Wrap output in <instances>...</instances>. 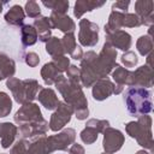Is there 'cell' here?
Masks as SVG:
<instances>
[{
	"label": "cell",
	"instance_id": "b9f144b4",
	"mask_svg": "<svg viewBox=\"0 0 154 154\" xmlns=\"http://www.w3.org/2000/svg\"><path fill=\"white\" fill-rule=\"evenodd\" d=\"M82 57H83V51H82V48L79 46H77V48L75 49V52L71 54V58L75 59V60H81Z\"/></svg>",
	"mask_w": 154,
	"mask_h": 154
},
{
	"label": "cell",
	"instance_id": "484cf974",
	"mask_svg": "<svg viewBox=\"0 0 154 154\" xmlns=\"http://www.w3.org/2000/svg\"><path fill=\"white\" fill-rule=\"evenodd\" d=\"M16 72V63L6 54L0 53V81L13 77Z\"/></svg>",
	"mask_w": 154,
	"mask_h": 154
},
{
	"label": "cell",
	"instance_id": "f1b7e54d",
	"mask_svg": "<svg viewBox=\"0 0 154 154\" xmlns=\"http://www.w3.org/2000/svg\"><path fill=\"white\" fill-rule=\"evenodd\" d=\"M46 52L53 57H59V55H64L65 51L61 43V40L55 37V36H51V38L46 42Z\"/></svg>",
	"mask_w": 154,
	"mask_h": 154
},
{
	"label": "cell",
	"instance_id": "d4e9b609",
	"mask_svg": "<svg viewBox=\"0 0 154 154\" xmlns=\"http://www.w3.org/2000/svg\"><path fill=\"white\" fill-rule=\"evenodd\" d=\"M60 75H63V73L58 70V67L53 64V61L46 63V64L42 66V69H41V77H42L43 82H45L47 85L54 84L55 81L58 79V77H59Z\"/></svg>",
	"mask_w": 154,
	"mask_h": 154
},
{
	"label": "cell",
	"instance_id": "277c9868",
	"mask_svg": "<svg viewBox=\"0 0 154 154\" xmlns=\"http://www.w3.org/2000/svg\"><path fill=\"white\" fill-rule=\"evenodd\" d=\"M125 131L131 138H135L140 146H142L144 149H148L149 152L153 153L154 142H153V134H152V118L148 114L138 117L136 122L126 123Z\"/></svg>",
	"mask_w": 154,
	"mask_h": 154
},
{
	"label": "cell",
	"instance_id": "ffe728a7",
	"mask_svg": "<svg viewBox=\"0 0 154 154\" xmlns=\"http://www.w3.org/2000/svg\"><path fill=\"white\" fill-rule=\"evenodd\" d=\"M18 128L10 123H0V140H1V147L2 148H10V146L14 142V138L17 136Z\"/></svg>",
	"mask_w": 154,
	"mask_h": 154
},
{
	"label": "cell",
	"instance_id": "9a60e30c",
	"mask_svg": "<svg viewBox=\"0 0 154 154\" xmlns=\"http://www.w3.org/2000/svg\"><path fill=\"white\" fill-rule=\"evenodd\" d=\"M113 48H118L120 51L128 52L132 43V37L129 32L124 30H116L109 34H106V41Z\"/></svg>",
	"mask_w": 154,
	"mask_h": 154
},
{
	"label": "cell",
	"instance_id": "5b68a950",
	"mask_svg": "<svg viewBox=\"0 0 154 154\" xmlns=\"http://www.w3.org/2000/svg\"><path fill=\"white\" fill-rule=\"evenodd\" d=\"M6 87L11 90L14 101L20 105L32 102V100L37 96L40 89L42 88L36 79H18L16 77L7 78Z\"/></svg>",
	"mask_w": 154,
	"mask_h": 154
},
{
	"label": "cell",
	"instance_id": "f6af8a7d",
	"mask_svg": "<svg viewBox=\"0 0 154 154\" xmlns=\"http://www.w3.org/2000/svg\"><path fill=\"white\" fill-rule=\"evenodd\" d=\"M1 154H5V153H1Z\"/></svg>",
	"mask_w": 154,
	"mask_h": 154
},
{
	"label": "cell",
	"instance_id": "52a82bcc",
	"mask_svg": "<svg viewBox=\"0 0 154 154\" xmlns=\"http://www.w3.org/2000/svg\"><path fill=\"white\" fill-rule=\"evenodd\" d=\"M76 140V131L71 128L64 129L63 131L58 132L57 135L48 136L46 138L47 142V150L48 154L55 150H67V147L75 143Z\"/></svg>",
	"mask_w": 154,
	"mask_h": 154
},
{
	"label": "cell",
	"instance_id": "4316f807",
	"mask_svg": "<svg viewBox=\"0 0 154 154\" xmlns=\"http://www.w3.org/2000/svg\"><path fill=\"white\" fill-rule=\"evenodd\" d=\"M46 138H47L46 135H41L30 140L26 154H48Z\"/></svg>",
	"mask_w": 154,
	"mask_h": 154
},
{
	"label": "cell",
	"instance_id": "4fadbf2b",
	"mask_svg": "<svg viewBox=\"0 0 154 154\" xmlns=\"http://www.w3.org/2000/svg\"><path fill=\"white\" fill-rule=\"evenodd\" d=\"M13 119L17 124L22 125V124L31 123V122H41L43 120V117H42L38 105L34 102H28V103L22 105V107L13 116Z\"/></svg>",
	"mask_w": 154,
	"mask_h": 154
},
{
	"label": "cell",
	"instance_id": "3957f363",
	"mask_svg": "<svg viewBox=\"0 0 154 154\" xmlns=\"http://www.w3.org/2000/svg\"><path fill=\"white\" fill-rule=\"evenodd\" d=\"M124 101L129 113L134 117L148 114L153 109L152 94L146 88L129 87L124 93Z\"/></svg>",
	"mask_w": 154,
	"mask_h": 154
},
{
	"label": "cell",
	"instance_id": "4dcf8cb0",
	"mask_svg": "<svg viewBox=\"0 0 154 154\" xmlns=\"http://www.w3.org/2000/svg\"><path fill=\"white\" fill-rule=\"evenodd\" d=\"M42 4L51 8L52 12H55V13H61V14H66L67 12V8H69V1L66 0H51V1H46L43 0Z\"/></svg>",
	"mask_w": 154,
	"mask_h": 154
},
{
	"label": "cell",
	"instance_id": "2e32d148",
	"mask_svg": "<svg viewBox=\"0 0 154 154\" xmlns=\"http://www.w3.org/2000/svg\"><path fill=\"white\" fill-rule=\"evenodd\" d=\"M136 16L140 18L141 23L148 26H153L154 23V2L152 0H137L135 2Z\"/></svg>",
	"mask_w": 154,
	"mask_h": 154
},
{
	"label": "cell",
	"instance_id": "7bdbcfd3",
	"mask_svg": "<svg viewBox=\"0 0 154 154\" xmlns=\"http://www.w3.org/2000/svg\"><path fill=\"white\" fill-rule=\"evenodd\" d=\"M136 154H153V153H152V152H147V150H144V149H141V150H137Z\"/></svg>",
	"mask_w": 154,
	"mask_h": 154
},
{
	"label": "cell",
	"instance_id": "74e56055",
	"mask_svg": "<svg viewBox=\"0 0 154 154\" xmlns=\"http://www.w3.org/2000/svg\"><path fill=\"white\" fill-rule=\"evenodd\" d=\"M66 73H67V79L73 82V83H77V84H81V79H79V67H77L76 65H70L69 69L66 70Z\"/></svg>",
	"mask_w": 154,
	"mask_h": 154
},
{
	"label": "cell",
	"instance_id": "d6a6232c",
	"mask_svg": "<svg viewBox=\"0 0 154 154\" xmlns=\"http://www.w3.org/2000/svg\"><path fill=\"white\" fill-rule=\"evenodd\" d=\"M61 43L64 47L65 53H69L70 55L75 52V49L77 48V43H76V37L73 35V32H67L64 34V36L61 37Z\"/></svg>",
	"mask_w": 154,
	"mask_h": 154
},
{
	"label": "cell",
	"instance_id": "60d3db41",
	"mask_svg": "<svg viewBox=\"0 0 154 154\" xmlns=\"http://www.w3.org/2000/svg\"><path fill=\"white\" fill-rule=\"evenodd\" d=\"M84 148L78 143H72V146L69 148V154H84Z\"/></svg>",
	"mask_w": 154,
	"mask_h": 154
},
{
	"label": "cell",
	"instance_id": "e575fe53",
	"mask_svg": "<svg viewBox=\"0 0 154 154\" xmlns=\"http://www.w3.org/2000/svg\"><path fill=\"white\" fill-rule=\"evenodd\" d=\"M120 59H122V63L125 65V69L134 67V66L137 65V63H138V58H137V55L135 54V52H131V51L125 52V53L122 55Z\"/></svg>",
	"mask_w": 154,
	"mask_h": 154
},
{
	"label": "cell",
	"instance_id": "bcb514c9",
	"mask_svg": "<svg viewBox=\"0 0 154 154\" xmlns=\"http://www.w3.org/2000/svg\"><path fill=\"white\" fill-rule=\"evenodd\" d=\"M102 154H106V153H102Z\"/></svg>",
	"mask_w": 154,
	"mask_h": 154
},
{
	"label": "cell",
	"instance_id": "f35d334b",
	"mask_svg": "<svg viewBox=\"0 0 154 154\" xmlns=\"http://www.w3.org/2000/svg\"><path fill=\"white\" fill-rule=\"evenodd\" d=\"M24 61L30 67H36L38 65V63H40V57L35 52H29V53H26L24 55Z\"/></svg>",
	"mask_w": 154,
	"mask_h": 154
},
{
	"label": "cell",
	"instance_id": "7402d4cb",
	"mask_svg": "<svg viewBox=\"0 0 154 154\" xmlns=\"http://www.w3.org/2000/svg\"><path fill=\"white\" fill-rule=\"evenodd\" d=\"M129 73H130V71H129L128 69L120 66V65H117V66L114 67V71L112 72V77H113V79H114V82H116L113 94L117 95V94H120V93L123 91L124 85H125L126 82H128Z\"/></svg>",
	"mask_w": 154,
	"mask_h": 154
},
{
	"label": "cell",
	"instance_id": "7c38bea8",
	"mask_svg": "<svg viewBox=\"0 0 154 154\" xmlns=\"http://www.w3.org/2000/svg\"><path fill=\"white\" fill-rule=\"evenodd\" d=\"M102 134H103L102 147L106 154H114L123 147L125 137L120 130L108 126L103 130Z\"/></svg>",
	"mask_w": 154,
	"mask_h": 154
},
{
	"label": "cell",
	"instance_id": "cb8c5ba5",
	"mask_svg": "<svg viewBox=\"0 0 154 154\" xmlns=\"http://www.w3.org/2000/svg\"><path fill=\"white\" fill-rule=\"evenodd\" d=\"M24 19H25V12L19 5H13L5 14V20L10 25H14V26L23 25Z\"/></svg>",
	"mask_w": 154,
	"mask_h": 154
},
{
	"label": "cell",
	"instance_id": "ac0fdd59",
	"mask_svg": "<svg viewBox=\"0 0 154 154\" xmlns=\"http://www.w3.org/2000/svg\"><path fill=\"white\" fill-rule=\"evenodd\" d=\"M49 19H51V23L53 25V29H58V30L63 31L64 34L73 32L75 29H76L75 22L67 14L52 12L51 16H49Z\"/></svg>",
	"mask_w": 154,
	"mask_h": 154
},
{
	"label": "cell",
	"instance_id": "836d02e7",
	"mask_svg": "<svg viewBox=\"0 0 154 154\" xmlns=\"http://www.w3.org/2000/svg\"><path fill=\"white\" fill-rule=\"evenodd\" d=\"M24 12L28 17L30 18H37L40 17L41 14V10H40V6L36 1L34 0H29L26 4H25V7H24Z\"/></svg>",
	"mask_w": 154,
	"mask_h": 154
},
{
	"label": "cell",
	"instance_id": "d590c367",
	"mask_svg": "<svg viewBox=\"0 0 154 154\" xmlns=\"http://www.w3.org/2000/svg\"><path fill=\"white\" fill-rule=\"evenodd\" d=\"M28 146H29V142L25 138L18 140L13 144V147L11 148L10 154H26L28 153Z\"/></svg>",
	"mask_w": 154,
	"mask_h": 154
},
{
	"label": "cell",
	"instance_id": "ab89813d",
	"mask_svg": "<svg viewBox=\"0 0 154 154\" xmlns=\"http://www.w3.org/2000/svg\"><path fill=\"white\" fill-rule=\"evenodd\" d=\"M130 5V1H117L112 5V11H119V12H123V13H126L128 12V7Z\"/></svg>",
	"mask_w": 154,
	"mask_h": 154
},
{
	"label": "cell",
	"instance_id": "7a4b0ae2",
	"mask_svg": "<svg viewBox=\"0 0 154 154\" xmlns=\"http://www.w3.org/2000/svg\"><path fill=\"white\" fill-rule=\"evenodd\" d=\"M58 91L64 97V102L73 108V113L78 120H84L89 116L88 101L82 90V85L69 81L64 75H60L55 81Z\"/></svg>",
	"mask_w": 154,
	"mask_h": 154
},
{
	"label": "cell",
	"instance_id": "603a6c76",
	"mask_svg": "<svg viewBox=\"0 0 154 154\" xmlns=\"http://www.w3.org/2000/svg\"><path fill=\"white\" fill-rule=\"evenodd\" d=\"M105 5V1H95V0H78L75 4L73 14L77 18H81L85 12H90L97 7Z\"/></svg>",
	"mask_w": 154,
	"mask_h": 154
},
{
	"label": "cell",
	"instance_id": "d6986e66",
	"mask_svg": "<svg viewBox=\"0 0 154 154\" xmlns=\"http://www.w3.org/2000/svg\"><path fill=\"white\" fill-rule=\"evenodd\" d=\"M32 26L36 29L37 38H38L41 42H47V41L51 38V36H52L51 34H52L53 25H52V23H51L49 17H46V16H40V17H37V18L34 20Z\"/></svg>",
	"mask_w": 154,
	"mask_h": 154
},
{
	"label": "cell",
	"instance_id": "30bf717a",
	"mask_svg": "<svg viewBox=\"0 0 154 154\" xmlns=\"http://www.w3.org/2000/svg\"><path fill=\"white\" fill-rule=\"evenodd\" d=\"M153 69L148 65L140 66L135 71H130L126 85L129 87H141V88H150L153 87Z\"/></svg>",
	"mask_w": 154,
	"mask_h": 154
},
{
	"label": "cell",
	"instance_id": "83f0119b",
	"mask_svg": "<svg viewBox=\"0 0 154 154\" xmlns=\"http://www.w3.org/2000/svg\"><path fill=\"white\" fill-rule=\"evenodd\" d=\"M20 35H22V45H23V47L32 46L37 41L36 29L31 24H24V25H22Z\"/></svg>",
	"mask_w": 154,
	"mask_h": 154
},
{
	"label": "cell",
	"instance_id": "8d00e7d4",
	"mask_svg": "<svg viewBox=\"0 0 154 154\" xmlns=\"http://www.w3.org/2000/svg\"><path fill=\"white\" fill-rule=\"evenodd\" d=\"M53 64L58 67V70L63 73L64 71H66L70 66V59L65 55H59V57H53Z\"/></svg>",
	"mask_w": 154,
	"mask_h": 154
},
{
	"label": "cell",
	"instance_id": "6da1fadb",
	"mask_svg": "<svg viewBox=\"0 0 154 154\" xmlns=\"http://www.w3.org/2000/svg\"><path fill=\"white\" fill-rule=\"evenodd\" d=\"M117 51L109 43L105 42L99 54L94 51L83 53L79 66V79L82 87L89 88L101 78H106L109 72L118 65L116 63Z\"/></svg>",
	"mask_w": 154,
	"mask_h": 154
},
{
	"label": "cell",
	"instance_id": "9c48e42d",
	"mask_svg": "<svg viewBox=\"0 0 154 154\" xmlns=\"http://www.w3.org/2000/svg\"><path fill=\"white\" fill-rule=\"evenodd\" d=\"M73 114V108L67 105L64 101H59L58 107L55 108V111L53 112V114L51 116L48 126L52 131H59L61 130L70 120H71V116Z\"/></svg>",
	"mask_w": 154,
	"mask_h": 154
},
{
	"label": "cell",
	"instance_id": "8992f818",
	"mask_svg": "<svg viewBox=\"0 0 154 154\" xmlns=\"http://www.w3.org/2000/svg\"><path fill=\"white\" fill-rule=\"evenodd\" d=\"M141 25H142V23L135 13H129V12L123 13L119 11H112L109 17H108L107 24H105V32L109 34L112 31L120 30L122 26L137 28Z\"/></svg>",
	"mask_w": 154,
	"mask_h": 154
},
{
	"label": "cell",
	"instance_id": "ee69618b",
	"mask_svg": "<svg viewBox=\"0 0 154 154\" xmlns=\"http://www.w3.org/2000/svg\"><path fill=\"white\" fill-rule=\"evenodd\" d=\"M6 4H7V1H0V13H1V11H2V7H4Z\"/></svg>",
	"mask_w": 154,
	"mask_h": 154
},
{
	"label": "cell",
	"instance_id": "f546056e",
	"mask_svg": "<svg viewBox=\"0 0 154 154\" xmlns=\"http://www.w3.org/2000/svg\"><path fill=\"white\" fill-rule=\"evenodd\" d=\"M136 48L138 51V53L143 57H147L148 54L152 53L153 51V40H152V36L149 35H143L141 36L137 42H136Z\"/></svg>",
	"mask_w": 154,
	"mask_h": 154
},
{
	"label": "cell",
	"instance_id": "ba28073f",
	"mask_svg": "<svg viewBox=\"0 0 154 154\" xmlns=\"http://www.w3.org/2000/svg\"><path fill=\"white\" fill-rule=\"evenodd\" d=\"M78 41L83 47H94L99 42V25L89 19L79 20Z\"/></svg>",
	"mask_w": 154,
	"mask_h": 154
},
{
	"label": "cell",
	"instance_id": "1f68e13d",
	"mask_svg": "<svg viewBox=\"0 0 154 154\" xmlns=\"http://www.w3.org/2000/svg\"><path fill=\"white\" fill-rule=\"evenodd\" d=\"M12 109V100L8 94L0 91V118L7 117Z\"/></svg>",
	"mask_w": 154,
	"mask_h": 154
},
{
	"label": "cell",
	"instance_id": "e0dca14e",
	"mask_svg": "<svg viewBox=\"0 0 154 154\" xmlns=\"http://www.w3.org/2000/svg\"><path fill=\"white\" fill-rule=\"evenodd\" d=\"M114 91V83L109 78H101L97 79L93 84V97L96 101H103L108 99Z\"/></svg>",
	"mask_w": 154,
	"mask_h": 154
},
{
	"label": "cell",
	"instance_id": "8fae6325",
	"mask_svg": "<svg viewBox=\"0 0 154 154\" xmlns=\"http://www.w3.org/2000/svg\"><path fill=\"white\" fill-rule=\"evenodd\" d=\"M109 126V122L106 119H89L85 124V128L81 131V140L85 144H93L97 140V135L103 132L106 128Z\"/></svg>",
	"mask_w": 154,
	"mask_h": 154
},
{
	"label": "cell",
	"instance_id": "5bb4252c",
	"mask_svg": "<svg viewBox=\"0 0 154 154\" xmlns=\"http://www.w3.org/2000/svg\"><path fill=\"white\" fill-rule=\"evenodd\" d=\"M48 122L47 120H41V122H31V123H25L19 125V132L25 140H32L37 136L45 135L48 131Z\"/></svg>",
	"mask_w": 154,
	"mask_h": 154
},
{
	"label": "cell",
	"instance_id": "44dd1931",
	"mask_svg": "<svg viewBox=\"0 0 154 154\" xmlns=\"http://www.w3.org/2000/svg\"><path fill=\"white\" fill-rule=\"evenodd\" d=\"M40 101V103L48 111H53L58 107L59 105V100L58 96L55 94V91L51 88H41L37 96H36Z\"/></svg>",
	"mask_w": 154,
	"mask_h": 154
}]
</instances>
